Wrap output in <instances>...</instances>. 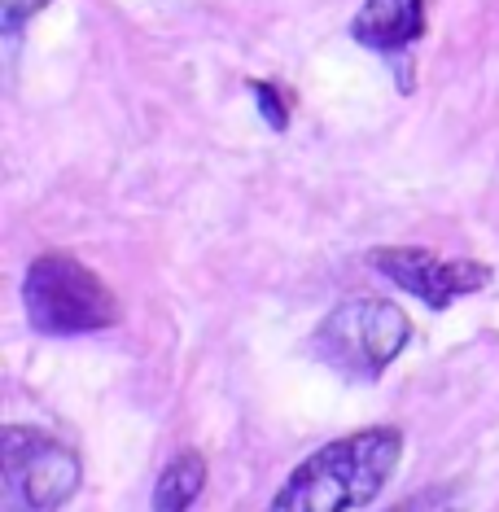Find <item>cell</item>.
Returning a JSON list of instances; mask_svg holds the SVG:
<instances>
[{"label": "cell", "instance_id": "obj_1", "mask_svg": "<svg viewBox=\"0 0 499 512\" xmlns=\"http://www.w3.org/2000/svg\"><path fill=\"white\" fill-rule=\"evenodd\" d=\"M399 460L403 434L394 425L333 438L285 477V486L263 512H355L381 495Z\"/></svg>", "mask_w": 499, "mask_h": 512}, {"label": "cell", "instance_id": "obj_2", "mask_svg": "<svg viewBox=\"0 0 499 512\" xmlns=\"http://www.w3.org/2000/svg\"><path fill=\"white\" fill-rule=\"evenodd\" d=\"M412 337V320L394 302L355 294L342 298L311 333V355L346 381H377Z\"/></svg>", "mask_w": 499, "mask_h": 512}, {"label": "cell", "instance_id": "obj_3", "mask_svg": "<svg viewBox=\"0 0 499 512\" xmlns=\"http://www.w3.org/2000/svg\"><path fill=\"white\" fill-rule=\"evenodd\" d=\"M22 307H27L31 329L44 337H79L101 333L119 324V298L92 267H84L75 254H40L27 267L22 281Z\"/></svg>", "mask_w": 499, "mask_h": 512}, {"label": "cell", "instance_id": "obj_4", "mask_svg": "<svg viewBox=\"0 0 499 512\" xmlns=\"http://www.w3.org/2000/svg\"><path fill=\"white\" fill-rule=\"evenodd\" d=\"M0 460L9 512H57L79 491V456L44 429L5 425Z\"/></svg>", "mask_w": 499, "mask_h": 512}, {"label": "cell", "instance_id": "obj_5", "mask_svg": "<svg viewBox=\"0 0 499 512\" xmlns=\"http://www.w3.org/2000/svg\"><path fill=\"white\" fill-rule=\"evenodd\" d=\"M368 267L399 289H408L412 298H421L429 311H447L456 298L478 294V289L495 281V272L478 259H438L434 250H421V246L368 250Z\"/></svg>", "mask_w": 499, "mask_h": 512}, {"label": "cell", "instance_id": "obj_6", "mask_svg": "<svg viewBox=\"0 0 499 512\" xmlns=\"http://www.w3.org/2000/svg\"><path fill=\"white\" fill-rule=\"evenodd\" d=\"M351 36L403 62V49L425 36V0H364L351 18Z\"/></svg>", "mask_w": 499, "mask_h": 512}, {"label": "cell", "instance_id": "obj_7", "mask_svg": "<svg viewBox=\"0 0 499 512\" xmlns=\"http://www.w3.org/2000/svg\"><path fill=\"white\" fill-rule=\"evenodd\" d=\"M202 486H206L202 451H180L154 486V512H189L197 504V495H202Z\"/></svg>", "mask_w": 499, "mask_h": 512}, {"label": "cell", "instance_id": "obj_8", "mask_svg": "<svg viewBox=\"0 0 499 512\" xmlns=\"http://www.w3.org/2000/svg\"><path fill=\"white\" fill-rule=\"evenodd\" d=\"M250 97H254V106H259L263 114V123L272 127V132H285L289 127V97L281 92V84H268V79H250Z\"/></svg>", "mask_w": 499, "mask_h": 512}, {"label": "cell", "instance_id": "obj_9", "mask_svg": "<svg viewBox=\"0 0 499 512\" xmlns=\"http://www.w3.org/2000/svg\"><path fill=\"white\" fill-rule=\"evenodd\" d=\"M53 0H0V31H5L9 40L22 36V27H27L31 18L40 14V9H49Z\"/></svg>", "mask_w": 499, "mask_h": 512}, {"label": "cell", "instance_id": "obj_10", "mask_svg": "<svg viewBox=\"0 0 499 512\" xmlns=\"http://www.w3.org/2000/svg\"><path fill=\"white\" fill-rule=\"evenodd\" d=\"M390 512H451V491L447 486H434V491H425V495L403 499V504L390 508Z\"/></svg>", "mask_w": 499, "mask_h": 512}]
</instances>
